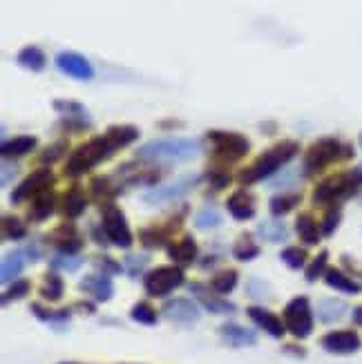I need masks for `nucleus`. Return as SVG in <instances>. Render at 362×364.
I'll return each instance as SVG.
<instances>
[{"mask_svg":"<svg viewBox=\"0 0 362 364\" xmlns=\"http://www.w3.org/2000/svg\"><path fill=\"white\" fill-rule=\"evenodd\" d=\"M298 152H300L298 141L284 139L280 143H275V146H271L269 150H264L249 168H244L240 175H237V179H240V184H244V186H251V184H257V181L269 179L282 166H287L289 161L298 157Z\"/></svg>","mask_w":362,"mask_h":364,"instance_id":"f257e3e1","label":"nucleus"},{"mask_svg":"<svg viewBox=\"0 0 362 364\" xmlns=\"http://www.w3.org/2000/svg\"><path fill=\"white\" fill-rule=\"evenodd\" d=\"M202 152V143L197 139H181V137H166L144 143L137 150L139 161H190Z\"/></svg>","mask_w":362,"mask_h":364,"instance_id":"f03ea898","label":"nucleus"},{"mask_svg":"<svg viewBox=\"0 0 362 364\" xmlns=\"http://www.w3.org/2000/svg\"><path fill=\"white\" fill-rule=\"evenodd\" d=\"M362 188V166L340 172V175H331L325 181H320L313 190V204L316 206H338L340 201L351 199L358 195V190Z\"/></svg>","mask_w":362,"mask_h":364,"instance_id":"7ed1b4c3","label":"nucleus"},{"mask_svg":"<svg viewBox=\"0 0 362 364\" xmlns=\"http://www.w3.org/2000/svg\"><path fill=\"white\" fill-rule=\"evenodd\" d=\"M354 157V148L349 146V143L340 141L336 137H322L318 141H313L307 155H304L302 161V172L304 175H318L325 168H329L331 164H336V161H345Z\"/></svg>","mask_w":362,"mask_h":364,"instance_id":"20e7f679","label":"nucleus"},{"mask_svg":"<svg viewBox=\"0 0 362 364\" xmlns=\"http://www.w3.org/2000/svg\"><path fill=\"white\" fill-rule=\"evenodd\" d=\"M112 143L106 134H101V137H94L90 141H85L83 146L76 148L70 159L65 161V175L68 177H83L88 175L90 170H94L103 161H108L114 155Z\"/></svg>","mask_w":362,"mask_h":364,"instance_id":"39448f33","label":"nucleus"},{"mask_svg":"<svg viewBox=\"0 0 362 364\" xmlns=\"http://www.w3.org/2000/svg\"><path fill=\"white\" fill-rule=\"evenodd\" d=\"M206 141L211 143V155L217 166H231L244 159L251 150V141L240 132L211 130L206 134Z\"/></svg>","mask_w":362,"mask_h":364,"instance_id":"423d86ee","label":"nucleus"},{"mask_svg":"<svg viewBox=\"0 0 362 364\" xmlns=\"http://www.w3.org/2000/svg\"><path fill=\"white\" fill-rule=\"evenodd\" d=\"M202 181L199 175H184L179 177L173 184H166V186H155V188H148L144 195H141V201L148 206H166V204H173V201L181 199L184 195H188L190 190L197 188V184Z\"/></svg>","mask_w":362,"mask_h":364,"instance_id":"0eeeda50","label":"nucleus"},{"mask_svg":"<svg viewBox=\"0 0 362 364\" xmlns=\"http://www.w3.org/2000/svg\"><path fill=\"white\" fill-rule=\"evenodd\" d=\"M284 327L291 335H295L298 340L309 338L313 331V311L309 300L300 295V298H293L287 306H284Z\"/></svg>","mask_w":362,"mask_h":364,"instance_id":"6e6552de","label":"nucleus"},{"mask_svg":"<svg viewBox=\"0 0 362 364\" xmlns=\"http://www.w3.org/2000/svg\"><path fill=\"white\" fill-rule=\"evenodd\" d=\"M184 280L186 275L179 266H159L146 275L144 286H146V293L152 295V298H166L168 293L184 286Z\"/></svg>","mask_w":362,"mask_h":364,"instance_id":"1a4fd4ad","label":"nucleus"},{"mask_svg":"<svg viewBox=\"0 0 362 364\" xmlns=\"http://www.w3.org/2000/svg\"><path fill=\"white\" fill-rule=\"evenodd\" d=\"M101 224H103V231H106V235L110 239V244L119 246V248H130L132 242H135V235H132V231H130L126 215H123L121 208H117L114 204L103 206Z\"/></svg>","mask_w":362,"mask_h":364,"instance_id":"9d476101","label":"nucleus"},{"mask_svg":"<svg viewBox=\"0 0 362 364\" xmlns=\"http://www.w3.org/2000/svg\"><path fill=\"white\" fill-rule=\"evenodd\" d=\"M54 186V172L50 168H38L30 172V177H25L16 190H12V204H25L27 199H34L36 195L45 193Z\"/></svg>","mask_w":362,"mask_h":364,"instance_id":"9b49d317","label":"nucleus"},{"mask_svg":"<svg viewBox=\"0 0 362 364\" xmlns=\"http://www.w3.org/2000/svg\"><path fill=\"white\" fill-rule=\"evenodd\" d=\"M184 215H186V210H181V213L175 219H170L168 224H157V226L141 228V231H139V242L144 244V248H148V251H155V248H161V246L170 244V235H173L179 228Z\"/></svg>","mask_w":362,"mask_h":364,"instance_id":"f8f14e48","label":"nucleus"},{"mask_svg":"<svg viewBox=\"0 0 362 364\" xmlns=\"http://www.w3.org/2000/svg\"><path fill=\"white\" fill-rule=\"evenodd\" d=\"M56 67L76 81H92L94 79V67L90 65V61L85 59V56L76 54V52L56 54Z\"/></svg>","mask_w":362,"mask_h":364,"instance_id":"ddd939ff","label":"nucleus"},{"mask_svg":"<svg viewBox=\"0 0 362 364\" xmlns=\"http://www.w3.org/2000/svg\"><path fill=\"white\" fill-rule=\"evenodd\" d=\"M47 242L63 255H76L83 248V237L76 231L74 224H61L59 228H54V231L47 235Z\"/></svg>","mask_w":362,"mask_h":364,"instance_id":"4468645a","label":"nucleus"},{"mask_svg":"<svg viewBox=\"0 0 362 364\" xmlns=\"http://www.w3.org/2000/svg\"><path fill=\"white\" fill-rule=\"evenodd\" d=\"M322 347L329 353H336V356H349V353H356L362 347L360 335L354 331H331L322 338Z\"/></svg>","mask_w":362,"mask_h":364,"instance_id":"2eb2a0df","label":"nucleus"},{"mask_svg":"<svg viewBox=\"0 0 362 364\" xmlns=\"http://www.w3.org/2000/svg\"><path fill=\"white\" fill-rule=\"evenodd\" d=\"M226 210L228 215H231L235 222H251L257 213V201H255V195L249 193V190H237L226 201Z\"/></svg>","mask_w":362,"mask_h":364,"instance_id":"dca6fc26","label":"nucleus"},{"mask_svg":"<svg viewBox=\"0 0 362 364\" xmlns=\"http://www.w3.org/2000/svg\"><path fill=\"white\" fill-rule=\"evenodd\" d=\"M161 313L166 315L168 320L179 322V324H195L199 320V309L193 300H186V298H175V300H168L164 304Z\"/></svg>","mask_w":362,"mask_h":364,"instance_id":"f3484780","label":"nucleus"},{"mask_svg":"<svg viewBox=\"0 0 362 364\" xmlns=\"http://www.w3.org/2000/svg\"><path fill=\"white\" fill-rule=\"evenodd\" d=\"M90 190H92V197L99 201V204L108 206L112 204L114 197H119L123 190V184L117 179V175H103V177H94L90 181Z\"/></svg>","mask_w":362,"mask_h":364,"instance_id":"a211bd4d","label":"nucleus"},{"mask_svg":"<svg viewBox=\"0 0 362 364\" xmlns=\"http://www.w3.org/2000/svg\"><path fill=\"white\" fill-rule=\"evenodd\" d=\"M249 318L260 327L262 331H266L271 338H282L287 333V327H284V320H280L278 315L271 313L269 309H262V306H249Z\"/></svg>","mask_w":362,"mask_h":364,"instance_id":"6ab92c4d","label":"nucleus"},{"mask_svg":"<svg viewBox=\"0 0 362 364\" xmlns=\"http://www.w3.org/2000/svg\"><path fill=\"white\" fill-rule=\"evenodd\" d=\"M88 204H90V199H88V195L83 193V188L81 186H72L68 193L61 197L59 210H61L63 217L76 219V217H81L85 210H88Z\"/></svg>","mask_w":362,"mask_h":364,"instance_id":"aec40b11","label":"nucleus"},{"mask_svg":"<svg viewBox=\"0 0 362 364\" xmlns=\"http://www.w3.org/2000/svg\"><path fill=\"white\" fill-rule=\"evenodd\" d=\"M166 253H168V257H170V260H173L175 264L188 266V264H193V262L197 260L199 248H197L195 237L184 235V237L179 239V242H170L168 248H166Z\"/></svg>","mask_w":362,"mask_h":364,"instance_id":"412c9836","label":"nucleus"},{"mask_svg":"<svg viewBox=\"0 0 362 364\" xmlns=\"http://www.w3.org/2000/svg\"><path fill=\"white\" fill-rule=\"evenodd\" d=\"M190 293H193L195 298L204 304L206 311H211V313H235V304H231L224 298H219V293H215L213 289L208 291L206 286H202V284H190Z\"/></svg>","mask_w":362,"mask_h":364,"instance_id":"4be33fe9","label":"nucleus"},{"mask_svg":"<svg viewBox=\"0 0 362 364\" xmlns=\"http://www.w3.org/2000/svg\"><path fill=\"white\" fill-rule=\"evenodd\" d=\"M79 289L85 291V293H90L97 302H108L114 295V284H112L110 277L103 275V273L83 277V282L79 284Z\"/></svg>","mask_w":362,"mask_h":364,"instance_id":"5701e85b","label":"nucleus"},{"mask_svg":"<svg viewBox=\"0 0 362 364\" xmlns=\"http://www.w3.org/2000/svg\"><path fill=\"white\" fill-rule=\"evenodd\" d=\"M54 210H56V197L50 188L32 199L30 210H27V219L34 224H41V222H47V219L54 215Z\"/></svg>","mask_w":362,"mask_h":364,"instance_id":"b1692460","label":"nucleus"},{"mask_svg":"<svg viewBox=\"0 0 362 364\" xmlns=\"http://www.w3.org/2000/svg\"><path fill=\"white\" fill-rule=\"evenodd\" d=\"M36 146H38V139L34 134H18L14 139L3 141L0 155H3V159H18V157L30 155L32 150H36Z\"/></svg>","mask_w":362,"mask_h":364,"instance_id":"393cba45","label":"nucleus"},{"mask_svg":"<svg viewBox=\"0 0 362 364\" xmlns=\"http://www.w3.org/2000/svg\"><path fill=\"white\" fill-rule=\"evenodd\" d=\"M219 335L224 338V342H228L231 347H253L257 342V335L251 329H244L242 324L235 322H226L219 327Z\"/></svg>","mask_w":362,"mask_h":364,"instance_id":"a878e982","label":"nucleus"},{"mask_svg":"<svg viewBox=\"0 0 362 364\" xmlns=\"http://www.w3.org/2000/svg\"><path fill=\"white\" fill-rule=\"evenodd\" d=\"M295 233H298V237L302 239V244L316 246L322 237V228L316 222V217L309 213H302V215H298V219H295Z\"/></svg>","mask_w":362,"mask_h":364,"instance_id":"bb28decb","label":"nucleus"},{"mask_svg":"<svg viewBox=\"0 0 362 364\" xmlns=\"http://www.w3.org/2000/svg\"><path fill=\"white\" fill-rule=\"evenodd\" d=\"M25 264H27L25 251H12L9 255H5L3 257V266H0V280H3V284L14 282L16 277L23 273Z\"/></svg>","mask_w":362,"mask_h":364,"instance_id":"cd10ccee","label":"nucleus"},{"mask_svg":"<svg viewBox=\"0 0 362 364\" xmlns=\"http://www.w3.org/2000/svg\"><path fill=\"white\" fill-rule=\"evenodd\" d=\"M103 134L110 139L114 150H123V148H128L130 143H135L139 139V128H135V126H110Z\"/></svg>","mask_w":362,"mask_h":364,"instance_id":"c85d7f7f","label":"nucleus"},{"mask_svg":"<svg viewBox=\"0 0 362 364\" xmlns=\"http://www.w3.org/2000/svg\"><path fill=\"white\" fill-rule=\"evenodd\" d=\"M255 233L262 242H269V244H284L289 239V228L282 222H273V219L262 222L260 226H257Z\"/></svg>","mask_w":362,"mask_h":364,"instance_id":"c756f323","label":"nucleus"},{"mask_svg":"<svg viewBox=\"0 0 362 364\" xmlns=\"http://www.w3.org/2000/svg\"><path fill=\"white\" fill-rule=\"evenodd\" d=\"M16 61H18V65H23L25 70L41 72V70H45V65H47V56L38 45H27L18 52Z\"/></svg>","mask_w":362,"mask_h":364,"instance_id":"7c9ffc66","label":"nucleus"},{"mask_svg":"<svg viewBox=\"0 0 362 364\" xmlns=\"http://www.w3.org/2000/svg\"><path fill=\"white\" fill-rule=\"evenodd\" d=\"M325 282H327V286H331V289H336L340 293L356 295V293L362 291V286L356 280H351L349 275L342 273L340 268H329V271L325 273Z\"/></svg>","mask_w":362,"mask_h":364,"instance_id":"2f4dec72","label":"nucleus"},{"mask_svg":"<svg viewBox=\"0 0 362 364\" xmlns=\"http://www.w3.org/2000/svg\"><path fill=\"white\" fill-rule=\"evenodd\" d=\"M302 201V195L291 190V193H280V195H273L269 201V210L273 217H282V215H289L293 208H298Z\"/></svg>","mask_w":362,"mask_h":364,"instance_id":"473e14b6","label":"nucleus"},{"mask_svg":"<svg viewBox=\"0 0 362 364\" xmlns=\"http://www.w3.org/2000/svg\"><path fill=\"white\" fill-rule=\"evenodd\" d=\"M237 282H240V273L235 268H224V271H219L211 280V289L219 295H228L235 291Z\"/></svg>","mask_w":362,"mask_h":364,"instance_id":"72a5a7b5","label":"nucleus"},{"mask_svg":"<svg viewBox=\"0 0 362 364\" xmlns=\"http://www.w3.org/2000/svg\"><path fill=\"white\" fill-rule=\"evenodd\" d=\"M318 318L320 322H325V324H331V322H336L340 320L342 315L347 313V304L345 302H340V300H322L318 304Z\"/></svg>","mask_w":362,"mask_h":364,"instance_id":"f704fd0d","label":"nucleus"},{"mask_svg":"<svg viewBox=\"0 0 362 364\" xmlns=\"http://www.w3.org/2000/svg\"><path fill=\"white\" fill-rule=\"evenodd\" d=\"M233 257H235L237 262H253V260H257V257H260V246L253 242L251 235H244V237H240L235 242Z\"/></svg>","mask_w":362,"mask_h":364,"instance_id":"c9c22d12","label":"nucleus"},{"mask_svg":"<svg viewBox=\"0 0 362 364\" xmlns=\"http://www.w3.org/2000/svg\"><path fill=\"white\" fill-rule=\"evenodd\" d=\"M195 226L199 228V231H213V228H219L222 226V213L213 206H206L202 210H197Z\"/></svg>","mask_w":362,"mask_h":364,"instance_id":"e433bc0d","label":"nucleus"},{"mask_svg":"<svg viewBox=\"0 0 362 364\" xmlns=\"http://www.w3.org/2000/svg\"><path fill=\"white\" fill-rule=\"evenodd\" d=\"M3 237L5 239H12V242H21V239L27 237V226L23 219L18 217H3Z\"/></svg>","mask_w":362,"mask_h":364,"instance_id":"4c0bfd02","label":"nucleus"},{"mask_svg":"<svg viewBox=\"0 0 362 364\" xmlns=\"http://www.w3.org/2000/svg\"><path fill=\"white\" fill-rule=\"evenodd\" d=\"M130 318L139 322V324H144V327H155L157 324V311L152 309V306L148 302H137L135 306L130 309Z\"/></svg>","mask_w":362,"mask_h":364,"instance_id":"58836bf2","label":"nucleus"},{"mask_svg":"<svg viewBox=\"0 0 362 364\" xmlns=\"http://www.w3.org/2000/svg\"><path fill=\"white\" fill-rule=\"evenodd\" d=\"M63 291H65V286H63V280L59 275H47L45 277V282H43V289H41V298H45L47 302H59L63 298Z\"/></svg>","mask_w":362,"mask_h":364,"instance_id":"ea45409f","label":"nucleus"},{"mask_svg":"<svg viewBox=\"0 0 362 364\" xmlns=\"http://www.w3.org/2000/svg\"><path fill=\"white\" fill-rule=\"evenodd\" d=\"M206 179H208V186H211L215 193H219V190L228 188V186H231V181H233L231 172L226 170V166H215V168H211V170L206 172Z\"/></svg>","mask_w":362,"mask_h":364,"instance_id":"a19ab883","label":"nucleus"},{"mask_svg":"<svg viewBox=\"0 0 362 364\" xmlns=\"http://www.w3.org/2000/svg\"><path fill=\"white\" fill-rule=\"evenodd\" d=\"M280 260L287 264L289 268H293V271H298V268H302L304 264H307L309 255H307V251H304V248L289 246V248H284V251L280 253Z\"/></svg>","mask_w":362,"mask_h":364,"instance_id":"79ce46f5","label":"nucleus"},{"mask_svg":"<svg viewBox=\"0 0 362 364\" xmlns=\"http://www.w3.org/2000/svg\"><path fill=\"white\" fill-rule=\"evenodd\" d=\"M54 110L63 114L65 119H76V117H88V110L83 108L81 103H76V101H54Z\"/></svg>","mask_w":362,"mask_h":364,"instance_id":"37998d69","label":"nucleus"},{"mask_svg":"<svg viewBox=\"0 0 362 364\" xmlns=\"http://www.w3.org/2000/svg\"><path fill=\"white\" fill-rule=\"evenodd\" d=\"M327 262H329V253L327 251H322L316 260H313L309 266H307V271H304V277H307V282H316L320 275H325L329 268H327Z\"/></svg>","mask_w":362,"mask_h":364,"instance_id":"c03bdc74","label":"nucleus"},{"mask_svg":"<svg viewBox=\"0 0 362 364\" xmlns=\"http://www.w3.org/2000/svg\"><path fill=\"white\" fill-rule=\"evenodd\" d=\"M340 222H342V210H340L338 206H331V208L327 210L325 219H322V224H320L322 235H325V237H331L333 233L338 231Z\"/></svg>","mask_w":362,"mask_h":364,"instance_id":"a18cd8bd","label":"nucleus"},{"mask_svg":"<svg viewBox=\"0 0 362 364\" xmlns=\"http://www.w3.org/2000/svg\"><path fill=\"white\" fill-rule=\"evenodd\" d=\"M83 262H81V257L79 255H63V253H59L56 257H52V262H50V266H52V271H68V273H72V271H76Z\"/></svg>","mask_w":362,"mask_h":364,"instance_id":"49530a36","label":"nucleus"},{"mask_svg":"<svg viewBox=\"0 0 362 364\" xmlns=\"http://www.w3.org/2000/svg\"><path fill=\"white\" fill-rule=\"evenodd\" d=\"M30 293V282L27 280H16L12 282V286L3 293V306H7L12 300H21L25 298V295Z\"/></svg>","mask_w":362,"mask_h":364,"instance_id":"de8ad7c7","label":"nucleus"},{"mask_svg":"<svg viewBox=\"0 0 362 364\" xmlns=\"http://www.w3.org/2000/svg\"><path fill=\"white\" fill-rule=\"evenodd\" d=\"M32 311L36 313V318H38V320H43V322H65V320H70V309L45 311L41 304H34V306H32Z\"/></svg>","mask_w":362,"mask_h":364,"instance_id":"09e8293b","label":"nucleus"},{"mask_svg":"<svg viewBox=\"0 0 362 364\" xmlns=\"http://www.w3.org/2000/svg\"><path fill=\"white\" fill-rule=\"evenodd\" d=\"M65 150H68V143L65 141H59V143H52L50 148H45L43 150V155H41V161L43 164H54V161H59L63 155H65Z\"/></svg>","mask_w":362,"mask_h":364,"instance_id":"8fccbe9b","label":"nucleus"},{"mask_svg":"<svg viewBox=\"0 0 362 364\" xmlns=\"http://www.w3.org/2000/svg\"><path fill=\"white\" fill-rule=\"evenodd\" d=\"M123 262H126L128 273H130L132 277H137V275L146 268V264H148V255H128Z\"/></svg>","mask_w":362,"mask_h":364,"instance_id":"3c124183","label":"nucleus"},{"mask_svg":"<svg viewBox=\"0 0 362 364\" xmlns=\"http://www.w3.org/2000/svg\"><path fill=\"white\" fill-rule=\"evenodd\" d=\"M94 266H97L101 273H110V275L121 273V264L117 260H112V257H108V255L97 257V260H94Z\"/></svg>","mask_w":362,"mask_h":364,"instance_id":"603ef678","label":"nucleus"},{"mask_svg":"<svg viewBox=\"0 0 362 364\" xmlns=\"http://www.w3.org/2000/svg\"><path fill=\"white\" fill-rule=\"evenodd\" d=\"M23 251H25V255H27V260H30V262H36V260H38V257H41V255H43V251H41V244H36V242H32L30 246H25V248H23Z\"/></svg>","mask_w":362,"mask_h":364,"instance_id":"864d4df0","label":"nucleus"},{"mask_svg":"<svg viewBox=\"0 0 362 364\" xmlns=\"http://www.w3.org/2000/svg\"><path fill=\"white\" fill-rule=\"evenodd\" d=\"M92 237H94V242H97L99 246H108L110 244V239H108L106 231H103V226H101V231H99V226H92Z\"/></svg>","mask_w":362,"mask_h":364,"instance_id":"5fc2aeb1","label":"nucleus"},{"mask_svg":"<svg viewBox=\"0 0 362 364\" xmlns=\"http://www.w3.org/2000/svg\"><path fill=\"white\" fill-rule=\"evenodd\" d=\"M16 175V168L12 170V177ZM7 181H9V166L3 164V186H7Z\"/></svg>","mask_w":362,"mask_h":364,"instance_id":"6e6d98bb","label":"nucleus"},{"mask_svg":"<svg viewBox=\"0 0 362 364\" xmlns=\"http://www.w3.org/2000/svg\"><path fill=\"white\" fill-rule=\"evenodd\" d=\"M354 322L358 324V327H362V306H356L354 309Z\"/></svg>","mask_w":362,"mask_h":364,"instance_id":"4d7b16f0","label":"nucleus"},{"mask_svg":"<svg viewBox=\"0 0 362 364\" xmlns=\"http://www.w3.org/2000/svg\"><path fill=\"white\" fill-rule=\"evenodd\" d=\"M358 143H360V146H362V132H360V137H358Z\"/></svg>","mask_w":362,"mask_h":364,"instance_id":"13d9d810","label":"nucleus"},{"mask_svg":"<svg viewBox=\"0 0 362 364\" xmlns=\"http://www.w3.org/2000/svg\"><path fill=\"white\" fill-rule=\"evenodd\" d=\"M61 364H76V362H61Z\"/></svg>","mask_w":362,"mask_h":364,"instance_id":"bf43d9fd","label":"nucleus"}]
</instances>
